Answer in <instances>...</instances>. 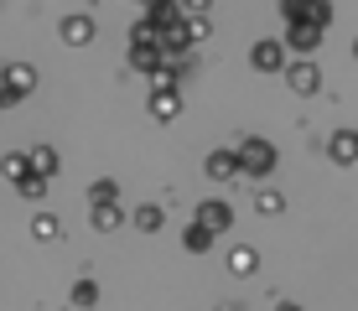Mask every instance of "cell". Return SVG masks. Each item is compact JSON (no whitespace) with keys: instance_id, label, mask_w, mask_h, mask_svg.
Wrapping results in <instances>:
<instances>
[{"instance_id":"cell-9","label":"cell","mask_w":358,"mask_h":311,"mask_svg":"<svg viewBox=\"0 0 358 311\" xmlns=\"http://www.w3.org/2000/svg\"><path fill=\"white\" fill-rule=\"evenodd\" d=\"M0 166H6V177H27V156H6Z\"/></svg>"},{"instance_id":"cell-12","label":"cell","mask_w":358,"mask_h":311,"mask_svg":"<svg viewBox=\"0 0 358 311\" xmlns=\"http://www.w3.org/2000/svg\"><path fill=\"white\" fill-rule=\"evenodd\" d=\"M16 104V94H10V83H0V109H10Z\"/></svg>"},{"instance_id":"cell-3","label":"cell","mask_w":358,"mask_h":311,"mask_svg":"<svg viewBox=\"0 0 358 311\" xmlns=\"http://www.w3.org/2000/svg\"><path fill=\"white\" fill-rule=\"evenodd\" d=\"M16 192H21V197H42V192H47V182L27 171V177H16Z\"/></svg>"},{"instance_id":"cell-5","label":"cell","mask_w":358,"mask_h":311,"mask_svg":"<svg viewBox=\"0 0 358 311\" xmlns=\"http://www.w3.org/2000/svg\"><path fill=\"white\" fill-rule=\"evenodd\" d=\"M135 223H141L145 233H156V229H162V213H156V208H141V213H135Z\"/></svg>"},{"instance_id":"cell-10","label":"cell","mask_w":358,"mask_h":311,"mask_svg":"<svg viewBox=\"0 0 358 311\" xmlns=\"http://www.w3.org/2000/svg\"><path fill=\"white\" fill-rule=\"evenodd\" d=\"M89 197H94V203H115V182H99Z\"/></svg>"},{"instance_id":"cell-7","label":"cell","mask_w":358,"mask_h":311,"mask_svg":"<svg viewBox=\"0 0 358 311\" xmlns=\"http://www.w3.org/2000/svg\"><path fill=\"white\" fill-rule=\"evenodd\" d=\"M36 239H57V218H52V213L36 218Z\"/></svg>"},{"instance_id":"cell-8","label":"cell","mask_w":358,"mask_h":311,"mask_svg":"<svg viewBox=\"0 0 358 311\" xmlns=\"http://www.w3.org/2000/svg\"><path fill=\"white\" fill-rule=\"evenodd\" d=\"M94 296H99V291H94L89 280H83V285H73V306H94Z\"/></svg>"},{"instance_id":"cell-6","label":"cell","mask_w":358,"mask_h":311,"mask_svg":"<svg viewBox=\"0 0 358 311\" xmlns=\"http://www.w3.org/2000/svg\"><path fill=\"white\" fill-rule=\"evenodd\" d=\"M255 62H260V68H280V47H260V52H255Z\"/></svg>"},{"instance_id":"cell-1","label":"cell","mask_w":358,"mask_h":311,"mask_svg":"<svg viewBox=\"0 0 358 311\" xmlns=\"http://www.w3.org/2000/svg\"><path fill=\"white\" fill-rule=\"evenodd\" d=\"M6 83H10V94H16V99H21V94H27V89H31V83H36V73L27 68V62H10V68H6Z\"/></svg>"},{"instance_id":"cell-2","label":"cell","mask_w":358,"mask_h":311,"mask_svg":"<svg viewBox=\"0 0 358 311\" xmlns=\"http://www.w3.org/2000/svg\"><path fill=\"white\" fill-rule=\"evenodd\" d=\"M63 36H68V42H89V36H94V27H89L83 16H73V21H63Z\"/></svg>"},{"instance_id":"cell-11","label":"cell","mask_w":358,"mask_h":311,"mask_svg":"<svg viewBox=\"0 0 358 311\" xmlns=\"http://www.w3.org/2000/svg\"><path fill=\"white\" fill-rule=\"evenodd\" d=\"M332 151H338V161H348L358 145H353V135H338V145H332Z\"/></svg>"},{"instance_id":"cell-4","label":"cell","mask_w":358,"mask_h":311,"mask_svg":"<svg viewBox=\"0 0 358 311\" xmlns=\"http://www.w3.org/2000/svg\"><path fill=\"white\" fill-rule=\"evenodd\" d=\"M115 223H120V213H115V203H94V229H115Z\"/></svg>"}]
</instances>
